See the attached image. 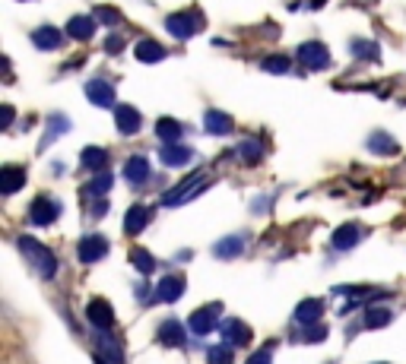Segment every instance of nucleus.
<instances>
[{"mask_svg":"<svg viewBox=\"0 0 406 364\" xmlns=\"http://www.w3.org/2000/svg\"><path fill=\"white\" fill-rule=\"evenodd\" d=\"M19 251H23V257L29 260V266L35 269L42 279H51V275L57 273V260H54V254L45 244H38L35 238H19Z\"/></svg>","mask_w":406,"mask_h":364,"instance_id":"obj_1","label":"nucleus"},{"mask_svg":"<svg viewBox=\"0 0 406 364\" xmlns=\"http://www.w3.org/2000/svg\"><path fill=\"white\" fill-rule=\"evenodd\" d=\"M203 187H207V181H203V174H191V178H185L178 187H172V190L162 197V203L165 206H178V203H187V200H194L197 193H203Z\"/></svg>","mask_w":406,"mask_h":364,"instance_id":"obj_2","label":"nucleus"},{"mask_svg":"<svg viewBox=\"0 0 406 364\" xmlns=\"http://www.w3.org/2000/svg\"><path fill=\"white\" fill-rule=\"evenodd\" d=\"M203 25V16L197 10H187V13H172V16L165 19V29L172 32L175 38H181V42H185V38H191L194 32H197Z\"/></svg>","mask_w":406,"mask_h":364,"instance_id":"obj_3","label":"nucleus"},{"mask_svg":"<svg viewBox=\"0 0 406 364\" xmlns=\"http://www.w3.org/2000/svg\"><path fill=\"white\" fill-rule=\"evenodd\" d=\"M299 60L308 70H327L330 67V51L321 42H304L299 48Z\"/></svg>","mask_w":406,"mask_h":364,"instance_id":"obj_4","label":"nucleus"},{"mask_svg":"<svg viewBox=\"0 0 406 364\" xmlns=\"http://www.w3.org/2000/svg\"><path fill=\"white\" fill-rule=\"evenodd\" d=\"M222 314V305H207V307H197V311L191 314V333H197V336H207V333H213L216 329V317Z\"/></svg>","mask_w":406,"mask_h":364,"instance_id":"obj_5","label":"nucleus"},{"mask_svg":"<svg viewBox=\"0 0 406 364\" xmlns=\"http://www.w3.org/2000/svg\"><path fill=\"white\" fill-rule=\"evenodd\" d=\"M60 215V206L54 203L51 197H35L29 206V222L32 225H51L54 219Z\"/></svg>","mask_w":406,"mask_h":364,"instance_id":"obj_6","label":"nucleus"},{"mask_svg":"<svg viewBox=\"0 0 406 364\" xmlns=\"http://www.w3.org/2000/svg\"><path fill=\"white\" fill-rule=\"evenodd\" d=\"M77 254H79V260H83V263H96V260H102L108 254V241L102 238V234H86V238L79 241Z\"/></svg>","mask_w":406,"mask_h":364,"instance_id":"obj_7","label":"nucleus"},{"mask_svg":"<svg viewBox=\"0 0 406 364\" xmlns=\"http://www.w3.org/2000/svg\"><path fill=\"white\" fill-rule=\"evenodd\" d=\"M86 317H89V323H92L96 329H111V326H114V311H111V305H108L105 298L89 301V307H86Z\"/></svg>","mask_w":406,"mask_h":364,"instance_id":"obj_8","label":"nucleus"},{"mask_svg":"<svg viewBox=\"0 0 406 364\" xmlns=\"http://www.w3.org/2000/svg\"><path fill=\"white\" fill-rule=\"evenodd\" d=\"M114 124H118V130L121 133H127V137H133V133L143 127V118H140V111L137 108H131V105H121L118 111H114Z\"/></svg>","mask_w":406,"mask_h":364,"instance_id":"obj_9","label":"nucleus"},{"mask_svg":"<svg viewBox=\"0 0 406 364\" xmlns=\"http://www.w3.org/2000/svg\"><path fill=\"white\" fill-rule=\"evenodd\" d=\"M159 159H162V165H168V168H181L185 161L194 159V149H187V146H178V143H162Z\"/></svg>","mask_w":406,"mask_h":364,"instance_id":"obj_10","label":"nucleus"},{"mask_svg":"<svg viewBox=\"0 0 406 364\" xmlns=\"http://www.w3.org/2000/svg\"><path fill=\"white\" fill-rule=\"evenodd\" d=\"M181 295H185V275H165V279L155 285V298L159 301H178Z\"/></svg>","mask_w":406,"mask_h":364,"instance_id":"obj_11","label":"nucleus"},{"mask_svg":"<svg viewBox=\"0 0 406 364\" xmlns=\"http://www.w3.org/2000/svg\"><path fill=\"white\" fill-rule=\"evenodd\" d=\"M358 238H362V228L356 225V222H346V225H340L334 232V238H330V244L336 247V251H349V247L358 244Z\"/></svg>","mask_w":406,"mask_h":364,"instance_id":"obj_12","label":"nucleus"},{"mask_svg":"<svg viewBox=\"0 0 406 364\" xmlns=\"http://www.w3.org/2000/svg\"><path fill=\"white\" fill-rule=\"evenodd\" d=\"M321 317H324V301L321 298H304L302 305L295 307V320H299L302 326H314Z\"/></svg>","mask_w":406,"mask_h":364,"instance_id":"obj_13","label":"nucleus"},{"mask_svg":"<svg viewBox=\"0 0 406 364\" xmlns=\"http://www.w3.org/2000/svg\"><path fill=\"white\" fill-rule=\"evenodd\" d=\"M86 98H89L92 105H99V108H108V105L114 102L111 83H108V79H92V83L86 86Z\"/></svg>","mask_w":406,"mask_h":364,"instance_id":"obj_14","label":"nucleus"},{"mask_svg":"<svg viewBox=\"0 0 406 364\" xmlns=\"http://www.w3.org/2000/svg\"><path fill=\"white\" fill-rule=\"evenodd\" d=\"M159 342L162 346H168V348H178V346H185V329H181V323L178 320H162V326H159Z\"/></svg>","mask_w":406,"mask_h":364,"instance_id":"obj_15","label":"nucleus"},{"mask_svg":"<svg viewBox=\"0 0 406 364\" xmlns=\"http://www.w3.org/2000/svg\"><path fill=\"white\" fill-rule=\"evenodd\" d=\"M150 215L153 212L146 206H131L127 209V215H124V232L127 234H140L146 225H150Z\"/></svg>","mask_w":406,"mask_h":364,"instance_id":"obj_16","label":"nucleus"},{"mask_svg":"<svg viewBox=\"0 0 406 364\" xmlns=\"http://www.w3.org/2000/svg\"><path fill=\"white\" fill-rule=\"evenodd\" d=\"M92 32H96V19L92 16H73L70 23H67V35L77 38V42H89Z\"/></svg>","mask_w":406,"mask_h":364,"instance_id":"obj_17","label":"nucleus"},{"mask_svg":"<svg viewBox=\"0 0 406 364\" xmlns=\"http://www.w3.org/2000/svg\"><path fill=\"white\" fill-rule=\"evenodd\" d=\"M124 178H127V184H143V181L150 178V161L143 156L127 159L124 161Z\"/></svg>","mask_w":406,"mask_h":364,"instance_id":"obj_18","label":"nucleus"},{"mask_svg":"<svg viewBox=\"0 0 406 364\" xmlns=\"http://www.w3.org/2000/svg\"><path fill=\"white\" fill-rule=\"evenodd\" d=\"M79 165L83 168H89V171H105V165H108V152L105 149H99V146H86L83 152H79Z\"/></svg>","mask_w":406,"mask_h":364,"instance_id":"obj_19","label":"nucleus"},{"mask_svg":"<svg viewBox=\"0 0 406 364\" xmlns=\"http://www.w3.org/2000/svg\"><path fill=\"white\" fill-rule=\"evenodd\" d=\"M222 333H226L229 346H248V342H251V329H248L241 320H229L226 326H222Z\"/></svg>","mask_w":406,"mask_h":364,"instance_id":"obj_20","label":"nucleus"},{"mask_svg":"<svg viewBox=\"0 0 406 364\" xmlns=\"http://www.w3.org/2000/svg\"><path fill=\"white\" fill-rule=\"evenodd\" d=\"M23 184H26V171H23V168L10 165V168L0 171V190H4V193H16Z\"/></svg>","mask_w":406,"mask_h":364,"instance_id":"obj_21","label":"nucleus"},{"mask_svg":"<svg viewBox=\"0 0 406 364\" xmlns=\"http://www.w3.org/2000/svg\"><path fill=\"white\" fill-rule=\"evenodd\" d=\"M203 130L207 133H229L232 130V118L222 111H207L203 114Z\"/></svg>","mask_w":406,"mask_h":364,"instance_id":"obj_22","label":"nucleus"},{"mask_svg":"<svg viewBox=\"0 0 406 364\" xmlns=\"http://www.w3.org/2000/svg\"><path fill=\"white\" fill-rule=\"evenodd\" d=\"M133 54H137V60H143V64H155V60L165 57V48H162L159 42H150V38H143V42H137Z\"/></svg>","mask_w":406,"mask_h":364,"instance_id":"obj_23","label":"nucleus"},{"mask_svg":"<svg viewBox=\"0 0 406 364\" xmlns=\"http://www.w3.org/2000/svg\"><path fill=\"white\" fill-rule=\"evenodd\" d=\"M32 42H35V48H42V51L60 48V32L54 29V25H42V29L32 32Z\"/></svg>","mask_w":406,"mask_h":364,"instance_id":"obj_24","label":"nucleus"},{"mask_svg":"<svg viewBox=\"0 0 406 364\" xmlns=\"http://www.w3.org/2000/svg\"><path fill=\"white\" fill-rule=\"evenodd\" d=\"M241 251H245V244H241V238H238V234H232V238H222L219 244L213 247V254H216V257H219V260H235Z\"/></svg>","mask_w":406,"mask_h":364,"instance_id":"obj_25","label":"nucleus"},{"mask_svg":"<svg viewBox=\"0 0 406 364\" xmlns=\"http://www.w3.org/2000/svg\"><path fill=\"white\" fill-rule=\"evenodd\" d=\"M155 137L162 140V143H178L181 140V124L172 118H162L159 124H155Z\"/></svg>","mask_w":406,"mask_h":364,"instance_id":"obj_26","label":"nucleus"},{"mask_svg":"<svg viewBox=\"0 0 406 364\" xmlns=\"http://www.w3.org/2000/svg\"><path fill=\"white\" fill-rule=\"evenodd\" d=\"M108 187H111V174H108V171H99L96 178H92L89 184L83 187V193H86V197H102V193H108Z\"/></svg>","mask_w":406,"mask_h":364,"instance_id":"obj_27","label":"nucleus"},{"mask_svg":"<svg viewBox=\"0 0 406 364\" xmlns=\"http://www.w3.org/2000/svg\"><path fill=\"white\" fill-rule=\"evenodd\" d=\"M368 146H371V152H388V156H394V152L400 149V146H397L388 133H371V143Z\"/></svg>","mask_w":406,"mask_h":364,"instance_id":"obj_28","label":"nucleus"},{"mask_svg":"<svg viewBox=\"0 0 406 364\" xmlns=\"http://www.w3.org/2000/svg\"><path fill=\"white\" fill-rule=\"evenodd\" d=\"M131 263H133V269H137V273H143V275H150L153 269H155L153 254H146V251H131Z\"/></svg>","mask_w":406,"mask_h":364,"instance_id":"obj_29","label":"nucleus"},{"mask_svg":"<svg viewBox=\"0 0 406 364\" xmlns=\"http://www.w3.org/2000/svg\"><path fill=\"white\" fill-rule=\"evenodd\" d=\"M207 364H232L229 346H209L207 348Z\"/></svg>","mask_w":406,"mask_h":364,"instance_id":"obj_30","label":"nucleus"},{"mask_svg":"<svg viewBox=\"0 0 406 364\" xmlns=\"http://www.w3.org/2000/svg\"><path fill=\"white\" fill-rule=\"evenodd\" d=\"M238 152H241V159H245L248 165H251V161H257V159L263 156V146L257 143V140H245V143L238 146Z\"/></svg>","mask_w":406,"mask_h":364,"instance_id":"obj_31","label":"nucleus"},{"mask_svg":"<svg viewBox=\"0 0 406 364\" xmlns=\"http://www.w3.org/2000/svg\"><path fill=\"white\" fill-rule=\"evenodd\" d=\"M388 323H390V311H381V307H375V311L365 314V326H368V329L388 326Z\"/></svg>","mask_w":406,"mask_h":364,"instance_id":"obj_32","label":"nucleus"},{"mask_svg":"<svg viewBox=\"0 0 406 364\" xmlns=\"http://www.w3.org/2000/svg\"><path fill=\"white\" fill-rule=\"evenodd\" d=\"M353 54L356 57H371L375 60L378 57V45L368 42V38H358V42H353Z\"/></svg>","mask_w":406,"mask_h":364,"instance_id":"obj_33","label":"nucleus"},{"mask_svg":"<svg viewBox=\"0 0 406 364\" xmlns=\"http://www.w3.org/2000/svg\"><path fill=\"white\" fill-rule=\"evenodd\" d=\"M263 70H270V73H286V70H289V60H286V57H267V60H263Z\"/></svg>","mask_w":406,"mask_h":364,"instance_id":"obj_34","label":"nucleus"},{"mask_svg":"<svg viewBox=\"0 0 406 364\" xmlns=\"http://www.w3.org/2000/svg\"><path fill=\"white\" fill-rule=\"evenodd\" d=\"M248 364H273V348H270V346L257 348L251 358H248Z\"/></svg>","mask_w":406,"mask_h":364,"instance_id":"obj_35","label":"nucleus"},{"mask_svg":"<svg viewBox=\"0 0 406 364\" xmlns=\"http://www.w3.org/2000/svg\"><path fill=\"white\" fill-rule=\"evenodd\" d=\"M96 16L102 19V23L114 25V23H118V19H121V13H118V10H114V6H99V10H96Z\"/></svg>","mask_w":406,"mask_h":364,"instance_id":"obj_36","label":"nucleus"},{"mask_svg":"<svg viewBox=\"0 0 406 364\" xmlns=\"http://www.w3.org/2000/svg\"><path fill=\"white\" fill-rule=\"evenodd\" d=\"M67 127H70V124H67V120L60 118V114H54V127H48V137H45V143H51V140L57 137L60 130H67Z\"/></svg>","mask_w":406,"mask_h":364,"instance_id":"obj_37","label":"nucleus"},{"mask_svg":"<svg viewBox=\"0 0 406 364\" xmlns=\"http://www.w3.org/2000/svg\"><path fill=\"white\" fill-rule=\"evenodd\" d=\"M324 336H327V329H324L321 323H314L311 329H304V339H308V342H321Z\"/></svg>","mask_w":406,"mask_h":364,"instance_id":"obj_38","label":"nucleus"},{"mask_svg":"<svg viewBox=\"0 0 406 364\" xmlns=\"http://www.w3.org/2000/svg\"><path fill=\"white\" fill-rule=\"evenodd\" d=\"M105 48H108V51H111V54H118L121 48H124V38H118V35H111V38H108V45H105Z\"/></svg>","mask_w":406,"mask_h":364,"instance_id":"obj_39","label":"nucleus"},{"mask_svg":"<svg viewBox=\"0 0 406 364\" xmlns=\"http://www.w3.org/2000/svg\"><path fill=\"white\" fill-rule=\"evenodd\" d=\"M10 120H13V108H10V105H6V108H4V118H0V124H4V127H6V124H10Z\"/></svg>","mask_w":406,"mask_h":364,"instance_id":"obj_40","label":"nucleus"}]
</instances>
